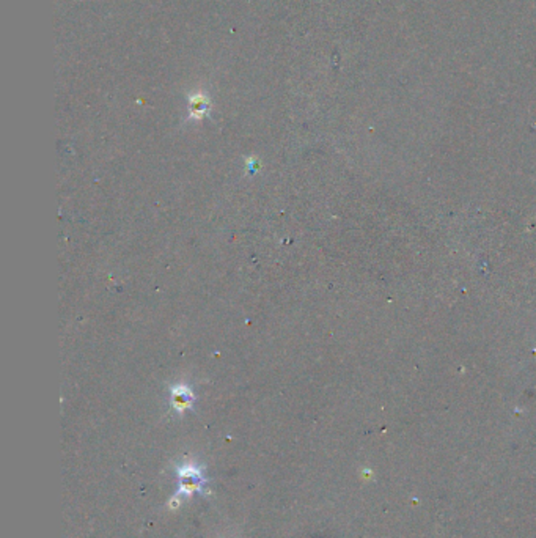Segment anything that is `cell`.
I'll return each instance as SVG.
<instances>
[{"label":"cell","mask_w":536,"mask_h":538,"mask_svg":"<svg viewBox=\"0 0 536 538\" xmlns=\"http://www.w3.org/2000/svg\"><path fill=\"white\" fill-rule=\"evenodd\" d=\"M210 109V102L205 98V96H195V98L190 100V115L194 118H201Z\"/></svg>","instance_id":"3"},{"label":"cell","mask_w":536,"mask_h":538,"mask_svg":"<svg viewBox=\"0 0 536 538\" xmlns=\"http://www.w3.org/2000/svg\"><path fill=\"white\" fill-rule=\"evenodd\" d=\"M195 395L192 387L187 384H175L170 389V405L175 409V413L184 414L194 406Z\"/></svg>","instance_id":"2"},{"label":"cell","mask_w":536,"mask_h":538,"mask_svg":"<svg viewBox=\"0 0 536 538\" xmlns=\"http://www.w3.org/2000/svg\"><path fill=\"white\" fill-rule=\"evenodd\" d=\"M178 476V490L170 501V507L175 508L181 503L183 499L192 497L194 494L203 493L207 480L203 474V469L195 463H184L176 469Z\"/></svg>","instance_id":"1"},{"label":"cell","mask_w":536,"mask_h":538,"mask_svg":"<svg viewBox=\"0 0 536 538\" xmlns=\"http://www.w3.org/2000/svg\"><path fill=\"white\" fill-rule=\"evenodd\" d=\"M247 170H249V174H255V171L258 170V163L253 158L247 161Z\"/></svg>","instance_id":"4"}]
</instances>
